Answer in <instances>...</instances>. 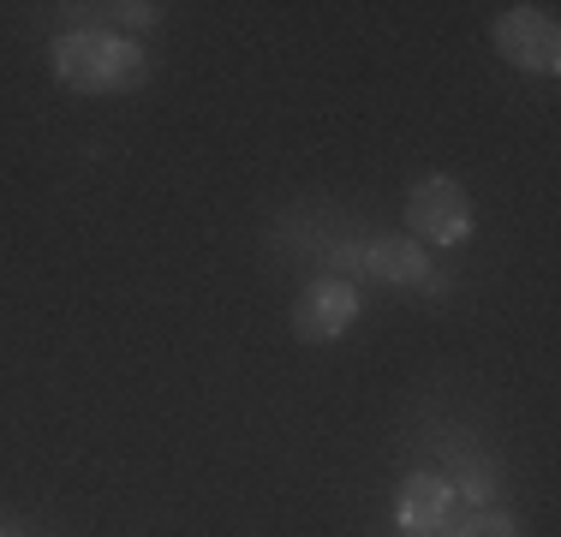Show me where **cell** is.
<instances>
[{"label": "cell", "mask_w": 561, "mask_h": 537, "mask_svg": "<svg viewBox=\"0 0 561 537\" xmlns=\"http://www.w3.org/2000/svg\"><path fill=\"white\" fill-rule=\"evenodd\" d=\"M407 227L412 239H419L424 251H448V245H466V233H472V197H466L460 180H448V173H424V180H412L407 192Z\"/></svg>", "instance_id": "obj_1"}, {"label": "cell", "mask_w": 561, "mask_h": 537, "mask_svg": "<svg viewBox=\"0 0 561 537\" xmlns=\"http://www.w3.org/2000/svg\"><path fill=\"white\" fill-rule=\"evenodd\" d=\"M496 48L519 72H556L561 66V31L550 7H507L496 19Z\"/></svg>", "instance_id": "obj_2"}, {"label": "cell", "mask_w": 561, "mask_h": 537, "mask_svg": "<svg viewBox=\"0 0 561 537\" xmlns=\"http://www.w3.org/2000/svg\"><path fill=\"white\" fill-rule=\"evenodd\" d=\"M394 519H400L407 537H454L466 526V507H460V495L448 490L443 472H412L407 483H400Z\"/></svg>", "instance_id": "obj_3"}, {"label": "cell", "mask_w": 561, "mask_h": 537, "mask_svg": "<svg viewBox=\"0 0 561 537\" xmlns=\"http://www.w3.org/2000/svg\"><path fill=\"white\" fill-rule=\"evenodd\" d=\"M358 322V287L353 281H335V275H323V281H311V287L299 293V305H293V334L299 341H341L346 329Z\"/></svg>", "instance_id": "obj_4"}, {"label": "cell", "mask_w": 561, "mask_h": 537, "mask_svg": "<svg viewBox=\"0 0 561 537\" xmlns=\"http://www.w3.org/2000/svg\"><path fill=\"white\" fill-rule=\"evenodd\" d=\"M370 258V275L377 281H394V287H419V293H443V281L431 275V251L419 239H377L365 245Z\"/></svg>", "instance_id": "obj_5"}, {"label": "cell", "mask_w": 561, "mask_h": 537, "mask_svg": "<svg viewBox=\"0 0 561 537\" xmlns=\"http://www.w3.org/2000/svg\"><path fill=\"white\" fill-rule=\"evenodd\" d=\"M102 54H108L102 31H66L55 43V78L66 90H102Z\"/></svg>", "instance_id": "obj_6"}, {"label": "cell", "mask_w": 561, "mask_h": 537, "mask_svg": "<svg viewBox=\"0 0 561 537\" xmlns=\"http://www.w3.org/2000/svg\"><path fill=\"white\" fill-rule=\"evenodd\" d=\"M150 78V54H144L131 36H108V54H102V90H138Z\"/></svg>", "instance_id": "obj_7"}, {"label": "cell", "mask_w": 561, "mask_h": 537, "mask_svg": "<svg viewBox=\"0 0 561 537\" xmlns=\"http://www.w3.org/2000/svg\"><path fill=\"white\" fill-rule=\"evenodd\" d=\"M490 483H496V478H490V466L460 460V466H454V478H448V490H454V495H466V502H490V495H496Z\"/></svg>", "instance_id": "obj_8"}, {"label": "cell", "mask_w": 561, "mask_h": 537, "mask_svg": "<svg viewBox=\"0 0 561 537\" xmlns=\"http://www.w3.org/2000/svg\"><path fill=\"white\" fill-rule=\"evenodd\" d=\"M454 537H519V526L502 514V507H484V514H466V526Z\"/></svg>", "instance_id": "obj_9"}, {"label": "cell", "mask_w": 561, "mask_h": 537, "mask_svg": "<svg viewBox=\"0 0 561 537\" xmlns=\"http://www.w3.org/2000/svg\"><path fill=\"white\" fill-rule=\"evenodd\" d=\"M102 12H114L126 31H150V24L162 19V7H150V0H119V7H102Z\"/></svg>", "instance_id": "obj_10"}, {"label": "cell", "mask_w": 561, "mask_h": 537, "mask_svg": "<svg viewBox=\"0 0 561 537\" xmlns=\"http://www.w3.org/2000/svg\"><path fill=\"white\" fill-rule=\"evenodd\" d=\"M329 263L346 268V275H370V258H365V245H335L329 251Z\"/></svg>", "instance_id": "obj_11"}, {"label": "cell", "mask_w": 561, "mask_h": 537, "mask_svg": "<svg viewBox=\"0 0 561 537\" xmlns=\"http://www.w3.org/2000/svg\"><path fill=\"white\" fill-rule=\"evenodd\" d=\"M0 537H7V532H0Z\"/></svg>", "instance_id": "obj_12"}]
</instances>
